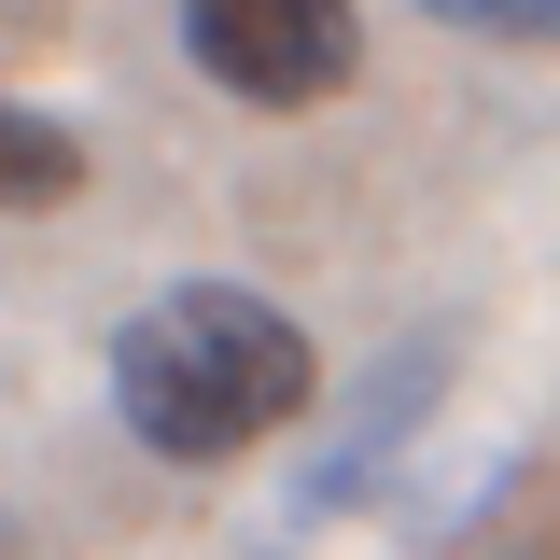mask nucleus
<instances>
[{
  "mask_svg": "<svg viewBox=\"0 0 560 560\" xmlns=\"http://www.w3.org/2000/svg\"><path fill=\"white\" fill-rule=\"evenodd\" d=\"M308 393H323L308 337L238 280H168L113 337V407H127V434L154 463H238V448L294 434Z\"/></svg>",
  "mask_w": 560,
  "mask_h": 560,
  "instance_id": "nucleus-1",
  "label": "nucleus"
},
{
  "mask_svg": "<svg viewBox=\"0 0 560 560\" xmlns=\"http://www.w3.org/2000/svg\"><path fill=\"white\" fill-rule=\"evenodd\" d=\"M183 43L224 98L253 113H308L364 70V14L350 0H183Z\"/></svg>",
  "mask_w": 560,
  "mask_h": 560,
  "instance_id": "nucleus-2",
  "label": "nucleus"
},
{
  "mask_svg": "<svg viewBox=\"0 0 560 560\" xmlns=\"http://www.w3.org/2000/svg\"><path fill=\"white\" fill-rule=\"evenodd\" d=\"M57 197H84V140L57 113H14L0 98V210H57Z\"/></svg>",
  "mask_w": 560,
  "mask_h": 560,
  "instance_id": "nucleus-3",
  "label": "nucleus"
},
{
  "mask_svg": "<svg viewBox=\"0 0 560 560\" xmlns=\"http://www.w3.org/2000/svg\"><path fill=\"white\" fill-rule=\"evenodd\" d=\"M420 14H448L463 43H560V0H420Z\"/></svg>",
  "mask_w": 560,
  "mask_h": 560,
  "instance_id": "nucleus-4",
  "label": "nucleus"
}]
</instances>
